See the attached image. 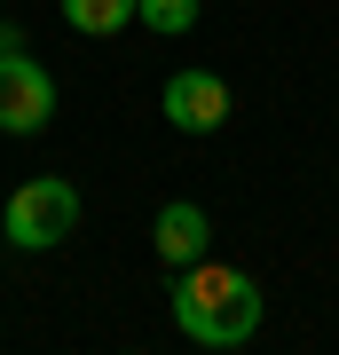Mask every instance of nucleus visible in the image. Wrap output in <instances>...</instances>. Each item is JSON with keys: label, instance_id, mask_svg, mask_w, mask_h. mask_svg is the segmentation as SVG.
Listing matches in <instances>:
<instances>
[{"label": "nucleus", "instance_id": "1", "mask_svg": "<svg viewBox=\"0 0 339 355\" xmlns=\"http://www.w3.org/2000/svg\"><path fill=\"white\" fill-rule=\"evenodd\" d=\"M268 316V300H261V284L245 277V268H221V261H189L174 268V324H182V340H198V347H245L252 331H261Z\"/></svg>", "mask_w": 339, "mask_h": 355}, {"label": "nucleus", "instance_id": "2", "mask_svg": "<svg viewBox=\"0 0 339 355\" xmlns=\"http://www.w3.org/2000/svg\"><path fill=\"white\" fill-rule=\"evenodd\" d=\"M0 229H8V245H24V253H48V245H63L79 229V190L63 174H32L24 190L8 198Z\"/></svg>", "mask_w": 339, "mask_h": 355}, {"label": "nucleus", "instance_id": "3", "mask_svg": "<svg viewBox=\"0 0 339 355\" xmlns=\"http://www.w3.org/2000/svg\"><path fill=\"white\" fill-rule=\"evenodd\" d=\"M55 119V79L48 64H32L24 48L0 55V135H40Z\"/></svg>", "mask_w": 339, "mask_h": 355}, {"label": "nucleus", "instance_id": "4", "mask_svg": "<svg viewBox=\"0 0 339 355\" xmlns=\"http://www.w3.org/2000/svg\"><path fill=\"white\" fill-rule=\"evenodd\" d=\"M158 111H166V127H182V135H214L229 119V79L221 71H174L166 95H158Z\"/></svg>", "mask_w": 339, "mask_h": 355}, {"label": "nucleus", "instance_id": "5", "mask_svg": "<svg viewBox=\"0 0 339 355\" xmlns=\"http://www.w3.org/2000/svg\"><path fill=\"white\" fill-rule=\"evenodd\" d=\"M150 245H158V261L166 268H189V261H205V245H214V221H205V205H158V229H150Z\"/></svg>", "mask_w": 339, "mask_h": 355}, {"label": "nucleus", "instance_id": "6", "mask_svg": "<svg viewBox=\"0 0 339 355\" xmlns=\"http://www.w3.org/2000/svg\"><path fill=\"white\" fill-rule=\"evenodd\" d=\"M134 8H142V0H63V24L87 32V40H111V32L134 24Z\"/></svg>", "mask_w": 339, "mask_h": 355}, {"label": "nucleus", "instance_id": "7", "mask_svg": "<svg viewBox=\"0 0 339 355\" xmlns=\"http://www.w3.org/2000/svg\"><path fill=\"white\" fill-rule=\"evenodd\" d=\"M134 24H150V32H166V40H174V32H189V24H198V0H142V8H134Z\"/></svg>", "mask_w": 339, "mask_h": 355}, {"label": "nucleus", "instance_id": "8", "mask_svg": "<svg viewBox=\"0 0 339 355\" xmlns=\"http://www.w3.org/2000/svg\"><path fill=\"white\" fill-rule=\"evenodd\" d=\"M16 48H24V32H16V24H0V55H16Z\"/></svg>", "mask_w": 339, "mask_h": 355}, {"label": "nucleus", "instance_id": "9", "mask_svg": "<svg viewBox=\"0 0 339 355\" xmlns=\"http://www.w3.org/2000/svg\"><path fill=\"white\" fill-rule=\"evenodd\" d=\"M126 355H134V347H126Z\"/></svg>", "mask_w": 339, "mask_h": 355}]
</instances>
